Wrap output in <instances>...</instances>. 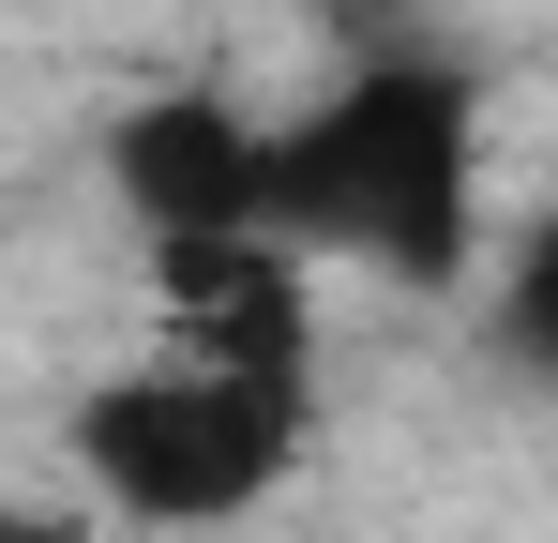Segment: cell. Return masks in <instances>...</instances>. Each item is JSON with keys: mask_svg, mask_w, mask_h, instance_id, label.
Here are the masks:
<instances>
[{"mask_svg": "<svg viewBox=\"0 0 558 543\" xmlns=\"http://www.w3.org/2000/svg\"><path fill=\"white\" fill-rule=\"evenodd\" d=\"M498 348H513V362L558 393V212L513 242V272H498Z\"/></svg>", "mask_w": 558, "mask_h": 543, "instance_id": "cell-5", "label": "cell"}, {"mask_svg": "<svg viewBox=\"0 0 558 543\" xmlns=\"http://www.w3.org/2000/svg\"><path fill=\"white\" fill-rule=\"evenodd\" d=\"M151 302L182 362H242V377H317V257L257 227V242H151Z\"/></svg>", "mask_w": 558, "mask_h": 543, "instance_id": "cell-4", "label": "cell"}, {"mask_svg": "<svg viewBox=\"0 0 558 543\" xmlns=\"http://www.w3.org/2000/svg\"><path fill=\"white\" fill-rule=\"evenodd\" d=\"M0 543H92V514H61V498H0Z\"/></svg>", "mask_w": 558, "mask_h": 543, "instance_id": "cell-6", "label": "cell"}, {"mask_svg": "<svg viewBox=\"0 0 558 543\" xmlns=\"http://www.w3.org/2000/svg\"><path fill=\"white\" fill-rule=\"evenodd\" d=\"M317 438V377H242V362H136L76 408V468L121 529H227L257 514Z\"/></svg>", "mask_w": 558, "mask_h": 543, "instance_id": "cell-2", "label": "cell"}, {"mask_svg": "<svg viewBox=\"0 0 558 543\" xmlns=\"http://www.w3.org/2000/svg\"><path fill=\"white\" fill-rule=\"evenodd\" d=\"M106 196L136 212V242H257L287 196V152L242 90H136L106 121Z\"/></svg>", "mask_w": 558, "mask_h": 543, "instance_id": "cell-3", "label": "cell"}, {"mask_svg": "<svg viewBox=\"0 0 558 543\" xmlns=\"http://www.w3.org/2000/svg\"><path fill=\"white\" fill-rule=\"evenodd\" d=\"M287 196L272 227L302 257H363L392 287H453L483 242V121H468L453 61H363L332 76L302 121H272Z\"/></svg>", "mask_w": 558, "mask_h": 543, "instance_id": "cell-1", "label": "cell"}]
</instances>
